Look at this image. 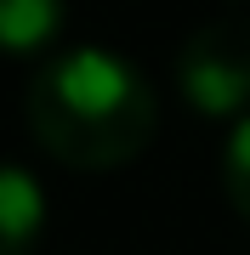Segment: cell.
Returning a JSON list of instances; mask_svg holds the SVG:
<instances>
[{"instance_id":"6da1fadb","label":"cell","mask_w":250,"mask_h":255,"mask_svg":"<svg viewBox=\"0 0 250 255\" xmlns=\"http://www.w3.org/2000/svg\"><path fill=\"white\" fill-rule=\"evenodd\" d=\"M28 136L68 170H120L159 130L154 80L108 46H74L34 68L23 91Z\"/></svg>"},{"instance_id":"7a4b0ae2","label":"cell","mask_w":250,"mask_h":255,"mask_svg":"<svg viewBox=\"0 0 250 255\" xmlns=\"http://www.w3.org/2000/svg\"><path fill=\"white\" fill-rule=\"evenodd\" d=\"M176 91L205 119L250 114V17H222L188 34L176 51Z\"/></svg>"},{"instance_id":"3957f363","label":"cell","mask_w":250,"mask_h":255,"mask_svg":"<svg viewBox=\"0 0 250 255\" xmlns=\"http://www.w3.org/2000/svg\"><path fill=\"white\" fill-rule=\"evenodd\" d=\"M46 233V193L23 164H0V255H34Z\"/></svg>"},{"instance_id":"277c9868","label":"cell","mask_w":250,"mask_h":255,"mask_svg":"<svg viewBox=\"0 0 250 255\" xmlns=\"http://www.w3.org/2000/svg\"><path fill=\"white\" fill-rule=\"evenodd\" d=\"M68 0H0V51L6 57H40L63 34Z\"/></svg>"},{"instance_id":"5b68a950","label":"cell","mask_w":250,"mask_h":255,"mask_svg":"<svg viewBox=\"0 0 250 255\" xmlns=\"http://www.w3.org/2000/svg\"><path fill=\"white\" fill-rule=\"evenodd\" d=\"M222 187H228V204L239 210V221L250 227V114L233 125V136H228V153H222Z\"/></svg>"}]
</instances>
